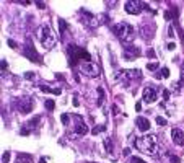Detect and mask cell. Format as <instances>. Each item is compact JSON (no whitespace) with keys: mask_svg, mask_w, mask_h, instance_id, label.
<instances>
[{"mask_svg":"<svg viewBox=\"0 0 184 163\" xmlns=\"http://www.w3.org/2000/svg\"><path fill=\"white\" fill-rule=\"evenodd\" d=\"M157 77H158V79H160V77H161V79H168V77H169V69L163 67V69H161V72H160Z\"/></svg>","mask_w":184,"mask_h":163,"instance_id":"44dd1931","label":"cell"},{"mask_svg":"<svg viewBox=\"0 0 184 163\" xmlns=\"http://www.w3.org/2000/svg\"><path fill=\"white\" fill-rule=\"evenodd\" d=\"M140 55V49L139 47H135V46H127L125 49H124V57L127 59V60H132L134 57H139Z\"/></svg>","mask_w":184,"mask_h":163,"instance_id":"5bb4252c","label":"cell"},{"mask_svg":"<svg viewBox=\"0 0 184 163\" xmlns=\"http://www.w3.org/2000/svg\"><path fill=\"white\" fill-rule=\"evenodd\" d=\"M135 124H137V127L142 132H145V131H148L150 129V121H148L147 117H142V116H139L137 119H135Z\"/></svg>","mask_w":184,"mask_h":163,"instance_id":"9a60e30c","label":"cell"},{"mask_svg":"<svg viewBox=\"0 0 184 163\" xmlns=\"http://www.w3.org/2000/svg\"><path fill=\"white\" fill-rule=\"evenodd\" d=\"M80 69L82 72L90 77V79H96V77H100V69L98 65H95V62L91 60H85V62H80Z\"/></svg>","mask_w":184,"mask_h":163,"instance_id":"5b68a950","label":"cell"},{"mask_svg":"<svg viewBox=\"0 0 184 163\" xmlns=\"http://www.w3.org/2000/svg\"><path fill=\"white\" fill-rule=\"evenodd\" d=\"M8 46H10V47H17V42L13 41V39H8Z\"/></svg>","mask_w":184,"mask_h":163,"instance_id":"8d00e7d4","label":"cell"},{"mask_svg":"<svg viewBox=\"0 0 184 163\" xmlns=\"http://www.w3.org/2000/svg\"><path fill=\"white\" fill-rule=\"evenodd\" d=\"M169 161H171V163H181L179 157H176V155H171V157H169Z\"/></svg>","mask_w":184,"mask_h":163,"instance_id":"4dcf8cb0","label":"cell"},{"mask_svg":"<svg viewBox=\"0 0 184 163\" xmlns=\"http://www.w3.org/2000/svg\"><path fill=\"white\" fill-rule=\"evenodd\" d=\"M18 161L20 163H31L33 157H31V155H26V153H20L18 155Z\"/></svg>","mask_w":184,"mask_h":163,"instance_id":"e0dca14e","label":"cell"},{"mask_svg":"<svg viewBox=\"0 0 184 163\" xmlns=\"http://www.w3.org/2000/svg\"><path fill=\"white\" fill-rule=\"evenodd\" d=\"M36 36H38V39L41 41L42 47H46V49L54 47V44H55V36H54V33L51 31L49 25H41V26L38 28V31H36Z\"/></svg>","mask_w":184,"mask_h":163,"instance_id":"3957f363","label":"cell"},{"mask_svg":"<svg viewBox=\"0 0 184 163\" xmlns=\"http://www.w3.org/2000/svg\"><path fill=\"white\" fill-rule=\"evenodd\" d=\"M135 109H137V111H140V109H142V104L137 103V104H135Z\"/></svg>","mask_w":184,"mask_h":163,"instance_id":"b9f144b4","label":"cell"},{"mask_svg":"<svg viewBox=\"0 0 184 163\" xmlns=\"http://www.w3.org/2000/svg\"><path fill=\"white\" fill-rule=\"evenodd\" d=\"M98 21H100V25H104L106 21H109V18L106 15H100V17H98Z\"/></svg>","mask_w":184,"mask_h":163,"instance_id":"4316f807","label":"cell"},{"mask_svg":"<svg viewBox=\"0 0 184 163\" xmlns=\"http://www.w3.org/2000/svg\"><path fill=\"white\" fill-rule=\"evenodd\" d=\"M60 121H62V124H67V122L70 121V116H68V114H65V113H64V114L60 116Z\"/></svg>","mask_w":184,"mask_h":163,"instance_id":"83f0119b","label":"cell"},{"mask_svg":"<svg viewBox=\"0 0 184 163\" xmlns=\"http://www.w3.org/2000/svg\"><path fill=\"white\" fill-rule=\"evenodd\" d=\"M73 121H75V134L77 136H85L88 132V126L82 121L80 116H73Z\"/></svg>","mask_w":184,"mask_h":163,"instance_id":"9c48e42d","label":"cell"},{"mask_svg":"<svg viewBox=\"0 0 184 163\" xmlns=\"http://www.w3.org/2000/svg\"><path fill=\"white\" fill-rule=\"evenodd\" d=\"M158 67H160L158 62H150V64H147V70H157Z\"/></svg>","mask_w":184,"mask_h":163,"instance_id":"cb8c5ba5","label":"cell"},{"mask_svg":"<svg viewBox=\"0 0 184 163\" xmlns=\"http://www.w3.org/2000/svg\"><path fill=\"white\" fill-rule=\"evenodd\" d=\"M121 79L124 80H140V70H132V69H127V70H121Z\"/></svg>","mask_w":184,"mask_h":163,"instance_id":"30bf717a","label":"cell"},{"mask_svg":"<svg viewBox=\"0 0 184 163\" xmlns=\"http://www.w3.org/2000/svg\"><path fill=\"white\" fill-rule=\"evenodd\" d=\"M178 17V12H176V8H168L165 12V18L166 20H171V18H176Z\"/></svg>","mask_w":184,"mask_h":163,"instance_id":"ac0fdd59","label":"cell"},{"mask_svg":"<svg viewBox=\"0 0 184 163\" xmlns=\"http://www.w3.org/2000/svg\"><path fill=\"white\" fill-rule=\"evenodd\" d=\"M25 79H26V80H33V79H34V72H26V74H25Z\"/></svg>","mask_w":184,"mask_h":163,"instance_id":"1f68e13d","label":"cell"},{"mask_svg":"<svg viewBox=\"0 0 184 163\" xmlns=\"http://www.w3.org/2000/svg\"><path fill=\"white\" fill-rule=\"evenodd\" d=\"M158 98V93L153 90V87H147L144 88V101L145 103H155Z\"/></svg>","mask_w":184,"mask_h":163,"instance_id":"8fae6325","label":"cell"},{"mask_svg":"<svg viewBox=\"0 0 184 163\" xmlns=\"http://www.w3.org/2000/svg\"><path fill=\"white\" fill-rule=\"evenodd\" d=\"M39 90L42 91V93H52V95H60L62 93L60 88H51V87H47V85H41Z\"/></svg>","mask_w":184,"mask_h":163,"instance_id":"2e32d148","label":"cell"},{"mask_svg":"<svg viewBox=\"0 0 184 163\" xmlns=\"http://www.w3.org/2000/svg\"><path fill=\"white\" fill-rule=\"evenodd\" d=\"M135 147L144 153L155 155L158 152V137L155 134H148V136L139 137V139H135Z\"/></svg>","mask_w":184,"mask_h":163,"instance_id":"6da1fadb","label":"cell"},{"mask_svg":"<svg viewBox=\"0 0 184 163\" xmlns=\"http://www.w3.org/2000/svg\"><path fill=\"white\" fill-rule=\"evenodd\" d=\"M181 82H184V64L181 65Z\"/></svg>","mask_w":184,"mask_h":163,"instance_id":"ab89813d","label":"cell"},{"mask_svg":"<svg viewBox=\"0 0 184 163\" xmlns=\"http://www.w3.org/2000/svg\"><path fill=\"white\" fill-rule=\"evenodd\" d=\"M168 49H169V51H173V49H176V44H174V42H168V46H166Z\"/></svg>","mask_w":184,"mask_h":163,"instance_id":"d590c367","label":"cell"},{"mask_svg":"<svg viewBox=\"0 0 184 163\" xmlns=\"http://www.w3.org/2000/svg\"><path fill=\"white\" fill-rule=\"evenodd\" d=\"M96 91H98V106H101V104H103V101H104V91H103V88H101V87H98V88H96Z\"/></svg>","mask_w":184,"mask_h":163,"instance_id":"d6986e66","label":"cell"},{"mask_svg":"<svg viewBox=\"0 0 184 163\" xmlns=\"http://www.w3.org/2000/svg\"><path fill=\"white\" fill-rule=\"evenodd\" d=\"M157 124H158V126H166V119L161 117V116H158V117H157Z\"/></svg>","mask_w":184,"mask_h":163,"instance_id":"f546056e","label":"cell"},{"mask_svg":"<svg viewBox=\"0 0 184 163\" xmlns=\"http://www.w3.org/2000/svg\"><path fill=\"white\" fill-rule=\"evenodd\" d=\"M122 155H124V157H129V155H130V148H124Z\"/></svg>","mask_w":184,"mask_h":163,"instance_id":"e575fe53","label":"cell"},{"mask_svg":"<svg viewBox=\"0 0 184 163\" xmlns=\"http://www.w3.org/2000/svg\"><path fill=\"white\" fill-rule=\"evenodd\" d=\"M129 163H147V161H144L142 158H139V157H132L129 160Z\"/></svg>","mask_w":184,"mask_h":163,"instance_id":"f1b7e54d","label":"cell"},{"mask_svg":"<svg viewBox=\"0 0 184 163\" xmlns=\"http://www.w3.org/2000/svg\"><path fill=\"white\" fill-rule=\"evenodd\" d=\"M0 67H2V72H3V70L7 69V60H5V59H2V60H0Z\"/></svg>","mask_w":184,"mask_h":163,"instance_id":"d6a6232c","label":"cell"},{"mask_svg":"<svg viewBox=\"0 0 184 163\" xmlns=\"http://www.w3.org/2000/svg\"><path fill=\"white\" fill-rule=\"evenodd\" d=\"M112 31H114L116 36L121 39L122 42H125V44L132 42L134 38H135V30H134V26L130 23H127V21H121V23H117L114 28H112Z\"/></svg>","mask_w":184,"mask_h":163,"instance_id":"7a4b0ae2","label":"cell"},{"mask_svg":"<svg viewBox=\"0 0 184 163\" xmlns=\"http://www.w3.org/2000/svg\"><path fill=\"white\" fill-rule=\"evenodd\" d=\"M23 54L26 55L28 59H30L31 62H34V64H42V57L36 52V49L33 47V42H31V39H26V42H25V51H23Z\"/></svg>","mask_w":184,"mask_h":163,"instance_id":"8992f818","label":"cell"},{"mask_svg":"<svg viewBox=\"0 0 184 163\" xmlns=\"http://www.w3.org/2000/svg\"><path fill=\"white\" fill-rule=\"evenodd\" d=\"M104 148L108 152H112V142H111V139H104Z\"/></svg>","mask_w":184,"mask_h":163,"instance_id":"603a6c76","label":"cell"},{"mask_svg":"<svg viewBox=\"0 0 184 163\" xmlns=\"http://www.w3.org/2000/svg\"><path fill=\"white\" fill-rule=\"evenodd\" d=\"M147 55H148V57H155V51H153V49H148Z\"/></svg>","mask_w":184,"mask_h":163,"instance_id":"836d02e7","label":"cell"},{"mask_svg":"<svg viewBox=\"0 0 184 163\" xmlns=\"http://www.w3.org/2000/svg\"><path fill=\"white\" fill-rule=\"evenodd\" d=\"M59 28H60V33H65V30H67V23L62 18L59 20Z\"/></svg>","mask_w":184,"mask_h":163,"instance_id":"d4e9b609","label":"cell"},{"mask_svg":"<svg viewBox=\"0 0 184 163\" xmlns=\"http://www.w3.org/2000/svg\"><path fill=\"white\" fill-rule=\"evenodd\" d=\"M144 2H139V0H127V2L124 3V10L129 13V15H140L142 13V10L145 8Z\"/></svg>","mask_w":184,"mask_h":163,"instance_id":"52a82bcc","label":"cell"},{"mask_svg":"<svg viewBox=\"0 0 184 163\" xmlns=\"http://www.w3.org/2000/svg\"><path fill=\"white\" fill-rule=\"evenodd\" d=\"M140 34L145 38V39H152L153 34H155V25L153 23H147L140 28Z\"/></svg>","mask_w":184,"mask_h":163,"instance_id":"7c38bea8","label":"cell"},{"mask_svg":"<svg viewBox=\"0 0 184 163\" xmlns=\"http://www.w3.org/2000/svg\"><path fill=\"white\" fill-rule=\"evenodd\" d=\"M171 139H173V142H174L176 145H179V147L184 145V132H182L181 129H178V127L171 131Z\"/></svg>","mask_w":184,"mask_h":163,"instance_id":"4fadbf2b","label":"cell"},{"mask_svg":"<svg viewBox=\"0 0 184 163\" xmlns=\"http://www.w3.org/2000/svg\"><path fill=\"white\" fill-rule=\"evenodd\" d=\"M55 108V101H52V100H46V109L47 111H52Z\"/></svg>","mask_w":184,"mask_h":163,"instance_id":"7402d4cb","label":"cell"},{"mask_svg":"<svg viewBox=\"0 0 184 163\" xmlns=\"http://www.w3.org/2000/svg\"><path fill=\"white\" fill-rule=\"evenodd\" d=\"M68 55H70V65H77V62H85V60H91L90 54L85 51V49H80L77 46H68Z\"/></svg>","mask_w":184,"mask_h":163,"instance_id":"277c9868","label":"cell"},{"mask_svg":"<svg viewBox=\"0 0 184 163\" xmlns=\"http://www.w3.org/2000/svg\"><path fill=\"white\" fill-rule=\"evenodd\" d=\"M73 106H80V101H78V96H73Z\"/></svg>","mask_w":184,"mask_h":163,"instance_id":"74e56055","label":"cell"},{"mask_svg":"<svg viewBox=\"0 0 184 163\" xmlns=\"http://www.w3.org/2000/svg\"><path fill=\"white\" fill-rule=\"evenodd\" d=\"M168 33H169V38H173V36H174V30H173V26H169Z\"/></svg>","mask_w":184,"mask_h":163,"instance_id":"f35d334b","label":"cell"},{"mask_svg":"<svg viewBox=\"0 0 184 163\" xmlns=\"http://www.w3.org/2000/svg\"><path fill=\"white\" fill-rule=\"evenodd\" d=\"M39 163H47V161H46V158H41V160H39Z\"/></svg>","mask_w":184,"mask_h":163,"instance_id":"7bdbcfd3","label":"cell"},{"mask_svg":"<svg viewBox=\"0 0 184 163\" xmlns=\"http://www.w3.org/2000/svg\"><path fill=\"white\" fill-rule=\"evenodd\" d=\"M36 5L39 7V8H44V7H46V5H44V2H36Z\"/></svg>","mask_w":184,"mask_h":163,"instance_id":"60d3db41","label":"cell"},{"mask_svg":"<svg viewBox=\"0 0 184 163\" xmlns=\"http://www.w3.org/2000/svg\"><path fill=\"white\" fill-rule=\"evenodd\" d=\"M10 161V152H3L2 155V163H8Z\"/></svg>","mask_w":184,"mask_h":163,"instance_id":"484cf974","label":"cell"},{"mask_svg":"<svg viewBox=\"0 0 184 163\" xmlns=\"http://www.w3.org/2000/svg\"><path fill=\"white\" fill-rule=\"evenodd\" d=\"M33 106H34V103H33L31 98H23V100H20L17 103V109L21 113V114H28V113L33 109Z\"/></svg>","mask_w":184,"mask_h":163,"instance_id":"ba28073f","label":"cell"},{"mask_svg":"<svg viewBox=\"0 0 184 163\" xmlns=\"http://www.w3.org/2000/svg\"><path fill=\"white\" fill-rule=\"evenodd\" d=\"M106 131V126L104 124H100V126H96V127H93V129H91V134H93V136H96V134H101V132H104Z\"/></svg>","mask_w":184,"mask_h":163,"instance_id":"ffe728a7","label":"cell"}]
</instances>
